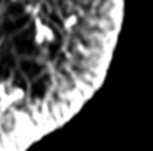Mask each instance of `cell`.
Masks as SVG:
<instances>
[{"label": "cell", "instance_id": "cell-1", "mask_svg": "<svg viewBox=\"0 0 153 151\" xmlns=\"http://www.w3.org/2000/svg\"><path fill=\"white\" fill-rule=\"evenodd\" d=\"M34 43L42 46V45H46V43H52L55 40V33L48 24H43L42 21H36L34 24Z\"/></svg>", "mask_w": 153, "mask_h": 151}]
</instances>
